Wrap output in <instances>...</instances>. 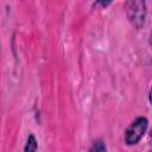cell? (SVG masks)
I'll return each mask as SVG.
<instances>
[{
    "mask_svg": "<svg viewBox=\"0 0 152 152\" xmlns=\"http://www.w3.org/2000/svg\"><path fill=\"white\" fill-rule=\"evenodd\" d=\"M125 8L127 19L131 23V25L137 30L141 28L144 26L147 14L145 0H126Z\"/></svg>",
    "mask_w": 152,
    "mask_h": 152,
    "instance_id": "obj_1",
    "label": "cell"
},
{
    "mask_svg": "<svg viewBox=\"0 0 152 152\" xmlns=\"http://www.w3.org/2000/svg\"><path fill=\"white\" fill-rule=\"evenodd\" d=\"M147 125H148V121L145 116L137 118L125 132V142L129 146L138 144L140 139L144 137L147 129Z\"/></svg>",
    "mask_w": 152,
    "mask_h": 152,
    "instance_id": "obj_2",
    "label": "cell"
},
{
    "mask_svg": "<svg viewBox=\"0 0 152 152\" xmlns=\"http://www.w3.org/2000/svg\"><path fill=\"white\" fill-rule=\"evenodd\" d=\"M38 147V144H37V140L34 138L33 134H30L28 138H27V141H26V145L24 147V151L25 152H30V151H36Z\"/></svg>",
    "mask_w": 152,
    "mask_h": 152,
    "instance_id": "obj_3",
    "label": "cell"
},
{
    "mask_svg": "<svg viewBox=\"0 0 152 152\" xmlns=\"http://www.w3.org/2000/svg\"><path fill=\"white\" fill-rule=\"evenodd\" d=\"M107 148H106V145H104V142H103V140H96V141H94L93 142V145H91V147L89 148V151L90 152H103V151H106Z\"/></svg>",
    "mask_w": 152,
    "mask_h": 152,
    "instance_id": "obj_4",
    "label": "cell"
},
{
    "mask_svg": "<svg viewBox=\"0 0 152 152\" xmlns=\"http://www.w3.org/2000/svg\"><path fill=\"white\" fill-rule=\"evenodd\" d=\"M113 0H96L94 2V7H101V8H106L112 4Z\"/></svg>",
    "mask_w": 152,
    "mask_h": 152,
    "instance_id": "obj_5",
    "label": "cell"
}]
</instances>
